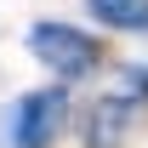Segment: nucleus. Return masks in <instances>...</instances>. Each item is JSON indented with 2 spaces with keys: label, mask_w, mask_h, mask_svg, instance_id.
I'll return each instance as SVG.
<instances>
[{
  "label": "nucleus",
  "mask_w": 148,
  "mask_h": 148,
  "mask_svg": "<svg viewBox=\"0 0 148 148\" xmlns=\"http://www.w3.org/2000/svg\"><path fill=\"white\" fill-rule=\"evenodd\" d=\"M29 57L51 74L57 86H80L103 69V40L74 29V23H57V17H40L29 23Z\"/></svg>",
  "instance_id": "obj_2"
},
{
  "label": "nucleus",
  "mask_w": 148,
  "mask_h": 148,
  "mask_svg": "<svg viewBox=\"0 0 148 148\" xmlns=\"http://www.w3.org/2000/svg\"><path fill=\"white\" fill-rule=\"evenodd\" d=\"M86 12L114 34H148V0H86Z\"/></svg>",
  "instance_id": "obj_4"
},
{
  "label": "nucleus",
  "mask_w": 148,
  "mask_h": 148,
  "mask_svg": "<svg viewBox=\"0 0 148 148\" xmlns=\"http://www.w3.org/2000/svg\"><path fill=\"white\" fill-rule=\"evenodd\" d=\"M103 97H114V103H125V108L143 114V108H148V63H114Z\"/></svg>",
  "instance_id": "obj_5"
},
{
  "label": "nucleus",
  "mask_w": 148,
  "mask_h": 148,
  "mask_svg": "<svg viewBox=\"0 0 148 148\" xmlns=\"http://www.w3.org/2000/svg\"><path fill=\"white\" fill-rule=\"evenodd\" d=\"M74 120V97L69 86H34L6 103L0 114V148H51Z\"/></svg>",
  "instance_id": "obj_1"
},
{
  "label": "nucleus",
  "mask_w": 148,
  "mask_h": 148,
  "mask_svg": "<svg viewBox=\"0 0 148 148\" xmlns=\"http://www.w3.org/2000/svg\"><path fill=\"white\" fill-rule=\"evenodd\" d=\"M131 125H137V108L114 103V97H91L86 114H80V143L86 148H125Z\"/></svg>",
  "instance_id": "obj_3"
}]
</instances>
